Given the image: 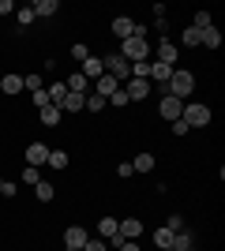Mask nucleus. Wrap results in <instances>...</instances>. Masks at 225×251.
Wrapping results in <instances>:
<instances>
[{"label": "nucleus", "instance_id": "nucleus-1", "mask_svg": "<svg viewBox=\"0 0 225 251\" xmlns=\"http://www.w3.org/2000/svg\"><path fill=\"white\" fill-rule=\"evenodd\" d=\"M180 120H184L188 127H206L210 120H214V113H210V105H203V101H184Z\"/></svg>", "mask_w": 225, "mask_h": 251}, {"label": "nucleus", "instance_id": "nucleus-2", "mask_svg": "<svg viewBox=\"0 0 225 251\" xmlns=\"http://www.w3.org/2000/svg\"><path fill=\"white\" fill-rule=\"evenodd\" d=\"M120 56L128 64H139V60H150V42L139 38V34H131L128 42H120Z\"/></svg>", "mask_w": 225, "mask_h": 251}, {"label": "nucleus", "instance_id": "nucleus-3", "mask_svg": "<svg viewBox=\"0 0 225 251\" xmlns=\"http://www.w3.org/2000/svg\"><path fill=\"white\" fill-rule=\"evenodd\" d=\"M101 64H105V75H113V79H117L120 86H124V83L131 79V64L124 60L120 52H109V56H101Z\"/></svg>", "mask_w": 225, "mask_h": 251}, {"label": "nucleus", "instance_id": "nucleus-4", "mask_svg": "<svg viewBox=\"0 0 225 251\" xmlns=\"http://www.w3.org/2000/svg\"><path fill=\"white\" fill-rule=\"evenodd\" d=\"M165 86H169L173 98L188 101V98H192V90H195V75H192V72H173V79H169Z\"/></svg>", "mask_w": 225, "mask_h": 251}, {"label": "nucleus", "instance_id": "nucleus-5", "mask_svg": "<svg viewBox=\"0 0 225 251\" xmlns=\"http://www.w3.org/2000/svg\"><path fill=\"white\" fill-rule=\"evenodd\" d=\"M180 113H184V101H180V98H173V94L161 98V105H158V116H161V120H169V124H173V120H180Z\"/></svg>", "mask_w": 225, "mask_h": 251}, {"label": "nucleus", "instance_id": "nucleus-6", "mask_svg": "<svg viewBox=\"0 0 225 251\" xmlns=\"http://www.w3.org/2000/svg\"><path fill=\"white\" fill-rule=\"evenodd\" d=\"M176 56H180V45L169 42V38H161V42H158V64L173 68V64H176Z\"/></svg>", "mask_w": 225, "mask_h": 251}, {"label": "nucleus", "instance_id": "nucleus-7", "mask_svg": "<svg viewBox=\"0 0 225 251\" xmlns=\"http://www.w3.org/2000/svg\"><path fill=\"white\" fill-rule=\"evenodd\" d=\"M79 72H83L86 79H90V83H98V79L105 75V64H101V56H94V52H90V56H86V60L79 64Z\"/></svg>", "mask_w": 225, "mask_h": 251}, {"label": "nucleus", "instance_id": "nucleus-8", "mask_svg": "<svg viewBox=\"0 0 225 251\" xmlns=\"http://www.w3.org/2000/svg\"><path fill=\"white\" fill-rule=\"evenodd\" d=\"M86 236H90V232H86L83 225H68V229H64V244H68V251H83Z\"/></svg>", "mask_w": 225, "mask_h": 251}, {"label": "nucleus", "instance_id": "nucleus-9", "mask_svg": "<svg viewBox=\"0 0 225 251\" xmlns=\"http://www.w3.org/2000/svg\"><path fill=\"white\" fill-rule=\"evenodd\" d=\"M117 236H120V240H139V236H143V221L139 218H124L117 225Z\"/></svg>", "mask_w": 225, "mask_h": 251}, {"label": "nucleus", "instance_id": "nucleus-10", "mask_svg": "<svg viewBox=\"0 0 225 251\" xmlns=\"http://www.w3.org/2000/svg\"><path fill=\"white\" fill-rule=\"evenodd\" d=\"M124 94H128V101H143V98H150V83L147 79H128Z\"/></svg>", "mask_w": 225, "mask_h": 251}, {"label": "nucleus", "instance_id": "nucleus-11", "mask_svg": "<svg viewBox=\"0 0 225 251\" xmlns=\"http://www.w3.org/2000/svg\"><path fill=\"white\" fill-rule=\"evenodd\" d=\"M45 161H49V147H45V143H30V147H26V165H45Z\"/></svg>", "mask_w": 225, "mask_h": 251}, {"label": "nucleus", "instance_id": "nucleus-12", "mask_svg": "<svg viewBox=\"0 0 225 251\" xmlns=\"http://www.w3.org/2000/svg\"><path fill=\"white\" fill-rule=\"evenodd\" d=\"M0 90H4V94H8V98L23 94V75H19V72H8V75H4V79H0Z\"/></svg>", "mask_w": 225, "mask_h": 251}, {"label": "nucleus", "instance_id": "nucleus-13", "mask_svg": "<svg viewBox=\"0 0 225 251\" xmlns=\"http://www.w3.org/2000/svg\"><path fill=\"white\" fill-rule=\"evenodd\" d=\"M113 34H117L120 42H128L131 34H135V23H131L128 15H117V19H113Z\"/></svg>", "mask_w": 225, "mask_h": 251}, {"label": "nucleus", "instance_id": "nucleus-14", "mask_svg": "<svg viewBox=\"0 0 225 251\" xmlns=\"http://www.w3.org/2000/svg\"><path fill=\"white\" fill-rule=\"evenodd\" d=\"M117 90H120V83H117V79H113V75H101V79H98V83H94V94H101V98H105V101H109V98H113V94H117Z\"/></svg>", "mask_w": 225, "mask_h": 251}, {"label": "nucleus", "instance_id": "nucleus-15", "mask_svg": "<svg viewBox=\"0 0 225 251\" xmlns=\"http://www.w3.org/2000/svg\"><path fill=\"white\" fill-rule=\"evenodd\" d=\"M173 72H176V68H165V64H158V60H150V83H169L173 79Z\"/></svg>", "mask_w": 225, "mask_h": 251}, {"label": "nucleus", "instance_id": "nucleus-16", "mask_svg": "<svg viewBox=\"0 0 225 251\" xmlns=\"http://www.w3.org/2000/svg\"><path fill=\"white\" fill-rule=\"evenodd\" d=\"M154 165H158V157H154V154H147V150L131 157V169H135V173H154Z\"/></svg>", "mask_w": 225, "mask_h": 251}, {"label": "nucleus", "instance_id": "nucleus-17", "mask_svg": "<svg viewBox=\"0 0 225 251\" xmlns=\"http://www.w3.org/2000/svg\"><path fill=\"white\" fill-rule=\"evenodd\" d=\"M83 105H86V94H72V90H68V98L56 105V109H60V113H79Z\"/></svg>", "mask_w": 225, "mask_h": 251}, {"label": "nucleus", "instance_id": "nucleus-18", "mask_svg": "<svg viewBox=\"0 0 225 251\" xmlns=\"http://www.w3.org/2000/svg\"><path fill=\"white\" fill-rule=\"evenodd\" d=\"M30 8H34V15L49 19V15H56V11H60V0H34Z\"/></svg>", "mask_w": 225, "mask_h": 251}, {"label": "nucleus", "instance_id": "nucleus-19", "mask_svg": "<svg viewBox=\"0 0 225 251\" xmlns=\"http://www.w3.org/2000/svg\"><path fill=\"white\" fill-rule=\"evenodd\" d=\"M60 116H64V113H60L56 105H45V109H38V120H42L45 127H56V124H60Z\"/></svg>", "mask_w": 225, "mask_h": 251}, {"label": "nucleus", "instance_id": "nucleus-20", "mask_svg": "<svg viewBox=\"0 0 225 251\" xmlns=\"http://www.w3.org/2000/svg\"><path fill=\"white\" fill-rule=\"evenodd\" d=\"M68 90H72V94H86V86H90V79H86V75L83 72H72V75H68Z\"/></svg>", "mask_w": 225, "mask_h": 251}, {"label": "nucleus", "instance_id": "nucleus-21", "mask_svg": "<svg viewBox=\"0 0 225 251\" xmlns=\"http://www.w3.org/2000/svg\"><path fill=\"white\" fill-rule=\"evenodd\" d=\"M199 45H206V49H218V45H222V30H218V26H206V30L199 34Z\"/></svg>", "mask_w": 225, "mask_h": 251}, {"label": "nucleus", "instance_id": "nucleus-22", "mask_svg": "<svg viewBox=\"0 0 225 251\" xmlns=\"http://www.w3.org/2000/svg\"><path fill=\"white\" fill-rule=\"evenodd\" d=\"M117 225H120L117 218H101L98 221V236H101V240H113V236H117Z\"/></svg>", "mask_w": 225, "mask_h": 251}, {"label": "nucleus", "instance_id": "nucleus-23", "mask_svg": "<svg viewBox=\"0 0 225 251\" xmlns=\"http://www.w3.org/2000/svg\"><path fill=\"white\" fill-rule=\"evenodd\" d=\"M34 195H38V202H53L56 188L49 184V180H38V184H34Z\"/></svg>", "mask_w": 225, "mask_h": 251}, {"label": "nucleus", "instance_id": "nucleus-24", "mask_svg": "<svg viewBox=\"0 0 225 251\" xmlns=\"http://www.w3.org/2000/svg\"><path fill=\"white\" fill-rule=\"evenodd\" d=\"M45 94H49V105H60V101L68 98V86H64V83H53L49 90H45Z\"/></svg>", "mask_w": 225, "mask_h": 251}, {"label": "nucleus", "instance_id": "nucleus-25", "mask_svg": "<svg viewBox=\"0 0 225 251\" xmlns=\"http://www.w3.org/2000/svg\"><path fill=\"white\" fill-rule=\"evenodd\" d=\"M23 90H30V94H38V90H45V86H42V75H38V72L23 75Z\"/></svg>", "mask_w": 225, "mask_h": 251}, {"label": "nucleus", "instance_id": "nucleus-26", "mask_svg": "<svg viewBox=\"0 0 225 251\" xmlns=\"http://www.w3.org/2000/svg\"><path fill=\"white\" fill-rule=\"evenodd\" d=\"M173 251H192V232H173Z\"/></svg>", "mask_w": 225, "mask_h": 251}, {"label": "nucleus", "instance_id": "nucleus-27", "mask_svg": "<svg viewBox=\"0 0 225 251\" xmlns=\"http://www.w3.org/2000/svg\"><path fill=\"white\" fill-rule=\"evenodd\" d=\"M105 98H101V94H86V105H83V109H86V113H101V109H105Z\"/></svg>", "mask_w": 225, "mask_h": 251}, {"label": "nucleus", "instance_id": "nucleus-28", "mask_svg": "<svg viewBox=\"0 0 225 251\" xmlns=\"http://www.w3.org/2000/svg\"><path fill=\"white\" fill-rule=\"evenodd\" d=\"M154 248H173V232L161 225V229H154Z\"/></svg>", "mask_w": 225, "mask_h": 251}, {"label": "nucleus", "instance_id": "nucleus-29", "mask_svg": "<svg viewBox=\"0 0 225 251\" xmlns=\"http://www.w3.org/2000/svg\"><path fill=\"white\" fill-rule=\"evenodd\" d=\"M45 165H53V169H68V154L64 150H49V161Z\"/></svg>", "mask_w": 225, "mask_h": 251}, {"label": "nucleus", "instance_id": "nucleus-30", "mask_svg": "<svg viewBox=\"0 0 225 251\" xmlns=\"http://www.w3.org/2000/svg\"><path fill=\"white\" fill-rule=\"evenodd\" d=\"M131 79H147V83H150V60L131 64Z\"/></svg>", "mask_w": 225, "mask_h": 251}, {"label": "nucleus", "instance_id": "nucleus-31", "mask_svg": "<svg viewBox=\"0 0 225 251\" xmlns=\"http://www.w3.org/2000/svg\"><path fill=\"white\" fill-rule=\"evenodd\" d=\"M192 26H195V30H206V26H214V23H210V11H195Z\"/></svg>", "mask_w": 225, "mask_h": 251}, {"label": "nucleus", "instance_id": "nucleus-32", "mask_svg": "<svg viewBox=\"0 0 225 251\" xmlns=\"http://www.w3.org/2000/svg\"><path fill=\"white\" fill-rule=\"evenodd\" d=\"M83 251H109V248H105V240H101V236H86Z\"/></svg>", "mask_w": 225, "mask_h": 251}, {"label": "nucleus", "instance_id": "nucleus-33", "mask_svg": "<svg viewBox=\"0 0 225 251\" xmlns=\"http://www.w3.org/2000/svg\"><path fill=\"white\" fill-rule=\"evenodd\" d=\"M199 34L203 30H195V26H184V45L192 49V45H199Z\"/></svg>", "mask_w": 225, "mask_h": 251}, {"label": "nucleus", "instance_id": "nucleus-34", "mask_svg": "<svg viewBox=\"0 0 225 251\" xmlns=\"http://www.w3.org/2000/svg\"><path fill=\"white\" fill-rule=\"evenodd\" d=\"M72 56H75V60H79V64H83L86 56H90V45H83V42H75V45H72Z\"/></svg>", "mask_w": 225, "mask_h": 251}, {"label": "nucleus", "instance_id": "nucleus-35", "mask_svg": "<svg viewBox=\"0 0 225 251\" xmlns=\"http://www.w3.org/2000/svg\"><path fill=\"white\" fill-rule=\"evenodd\" d=\"M38 180H42V176H38V169H34V165H26V169H23V184H30V188H34Z\"/></svg>", "mask_w": 225, "mask_h": 251}, {"label": "nucleus", "instance_id": "nucleus-36", "mask_svg": "<svg viewBox=\"0 0 225 251\" xmlns=\"http://www.w3.org/2000/svg\"><path fill=\"white\" fill-rule=\"evenodd\" d=\"M109 105H117V109H128V94H124V86H120L117 94L109 98Z\"/></svg>", "mask_w": 225, "mask_h": 251}, {"label": "nucleus", "instance_id": "nucleus-37", "mask_svg": "<svg viewBox=\"0 0 225 251\" xmlns=\"http://www.w3.org/2000/svg\"><path fill=\"white\" fill-rule=\"evenodd\" d=\"M165 229H169V232H184V218H180V214H173V218L165 221Z\"/></svg>", "mask_w": 225, "mask_h": 251}, {"label": "nucleus", "instance_id": "nucleus-38", "mask_svg": "<svg viewBox=\"0 0 225 251\" xmlns=\"http://www.w3.org/2000/svg\"><path fill=\"white\" fill-rule=\"evenodd\" d=\"M34 19H38V15H34V8H19V26H30Z\"/></svg>", "mask_w": 225, "mask_h": 251}, {"label": "nucleus", "instance_id": "nucleus-39", "mask_svg": "<svg viewBox=\"0 0 225 251\" xmlns=\"http://www.w3.org/2000/svg\"><path fill=\"white\" fill-rule=\"evenodd\" d=\"M117 176H124V180H128V176H135V169H131V161H120V165H117Z\"/></svg>", "mask_w": 225, "mask_h": 251}, {"label": "nucleus", "instance_id": "nucleus-40", "mask_svg": "<svg viewBox=\"0 0 225 251\" xmlns=\"http://www.w3.org/2000/svg\"><path fill=\"white\" fill-rule=\"evenodd\" d=\"M34 98V105H38V109H45V105H49V94H45V90H38V94H30Z\"/></svg>", "mask_w": 225, "mask_h": 251}, {"label": "nucleus", "instance_id": "nucleus-41", "mask_svg": "<svg viewBox=\"0 0 225 251\" xmlns=\"http://www.w3.org/2000/svg\"><path fill=\"white\" fill-rule=\"evenodd\" d=\"M188 131H192V127L184 124V120H173V135H188Z\"/></svg>", "mask_w": 225, "mask_h": 251}, {"label": "nucleus", "instance_id": "nucleus-42", "mask_svg": "<svg viewBox=\"0 0 225 251\" xmlns=\"http://www.w3.org/2000/svg\"><path fill=\"white\" fill-rule=\"evenodd\" d=\"M117 251H143V248H139V244H135V240H124V244H120Z\"/></svg>", "mask_w": 225, "mask_h": 251}, {"label": "nucleus", "instance_id": "nucleus-43", "mask_svg": "<svg viewBox=\"0 0 225 251\" xmlns=\"http://www.w3.org/2000/svg\"><path fill=\"white\" fill-rule=\"evenodd\" d=\"M11 11H15V4H11V0H0V15H11Z\"/></svg>", "mask_w": 225, "mask_h": 251}, {"label": "nucleus", "instance_id": "nucleus-44", "mask_svg": "<svg viewBox=\"0 0 225 251\" xmlns=\"http://www.w3.org/2000/svg\"><path fill=\"white\" fill-rule=\"evenodd\" d=\"M158 251H173V248H158Z\"/></svg>", "mask_w": 225, "mask_h": 251}, {"label": "nucleus", "instance_id": "nucleus-45", "mask_svg": "<svg viewBox=\"0 0 225 251\" xmlns=\"http://www.w3.org/2000/svg\"><path fill=\"white\" fill-rule=\"evenodd\" d=\"M0 188H4V176H0Z\"/></svg>", "mask_w": 225, "mask_h": 251}]
</instances>
